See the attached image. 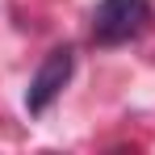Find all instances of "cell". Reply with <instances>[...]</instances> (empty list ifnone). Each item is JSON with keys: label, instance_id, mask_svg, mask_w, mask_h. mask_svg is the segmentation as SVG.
Masks as SVG:
<instances>
[{"label": "cell", "instance_id": "2", "mask_svg": "<svg viewBox=\"0 0 155 155\" xmlns=\"http://www.w3.org/2000/svg\"><path fill=\"white\" fill-rule=\"evenodd\" d=\"M71 71H76V51H71V46H54V51H46V59L38 63V71H34V80H29V88H25L29 117L46 113V109L59 101V92L67 88Z\"/></svg>", "mask_w": 155, "mask_h": 155}, {"label": "cell", "instance_id": "1", "mask_svg": "<svg viewBox=\"0 0 155 155\" xmlns=\"http://www.w3.org/2000/svg\"><path fill=\"white\" fill-rule=\"evenodd\" d=\"M151 25V0H101L92 8V42L113 51Z\"/></svg>", "mask_w": 155, "mask_h": 155}]
</instances>
